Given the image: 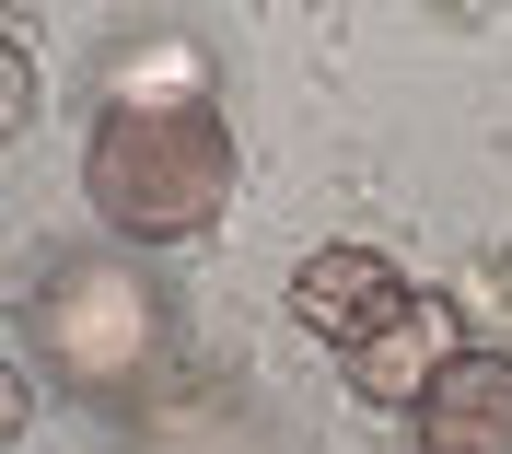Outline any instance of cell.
<instances>
[{
  "label": "cell",
  "instance_id": "1",
  "mask_svg": "<svg viewBox=\"0 0 512 454\" xmlns=\"http://www.w3.org/2000/svg\"><path fill=\"white\" fill-rule=\"evenodd\" d=\"M233 175H245L233 117H222V94L198 82L187 47L117 59L105 117H94V140H82V198H94V222L117 233V245H187V233H210L233 210Z\"/></svg>",
  "mask_w": 512,
  "mask_h": 454
},
{
  "label": "cell",
  "instance_id": "2",
  "mask_svg": "<svg viewBox=\"0 0 512 454\" xmlns=\"http://www.w3.org/2000/svg\"><path fill=\"white\" fill-rule=\"evenodd\" d=\"M163 338H175V292L140 280L128 257H59V268H35V292H24L35 373L59 396H82V408H128L152 385Z\"/></svg>",
  "mask_w": 512,
  "mask_h": 454
},
{
  "label": "cell",
  "instance_id": "3",
  "mask_svg": "<svg viewBox=\"0 0 512 454\" xmlns=\"http://www.w3.org/2000/svg\"><path fill=\"white\" fill-rule=\"evenodd\" d=\"M408 268L396 257H373V245H315V257L291 268V326H303V338H326V350L350 361V350H373L384 326L408 315Z\"/></svg>",
  "mask_w": 512,
  "mask_h": 454
},
{
  "label": "cell",
  "instance_id": "4",
  "mask_svg": "<svg viewBox=\"0 0 512 454\" xmlns=\"http://www.w3.org/2000/svg\"><path fill=\"white\" fill-rule=\"evenodd\" d=\"M466 350H478V338H466V303H454V292H419L373 350H350V396H361V408H408V420H419V396L443 385Z\"/></svg>",
  "mask_w": 512,
  "mask_h": 454
},
{
  "label": "cell",
  "instance_id": "5",
  "mask_svg": "<svg viewBox=\"0 0 512 454\" xmlns=\"http://www.w3.org/2000/svg\"><path fill=\"white\" fill-rule=\"evenodd\" d=\"M419 454H512V350H466L419 396Z\"/></svg>",
  "mask_w": 512,
  "mask_h": 454
}]
</instances>
